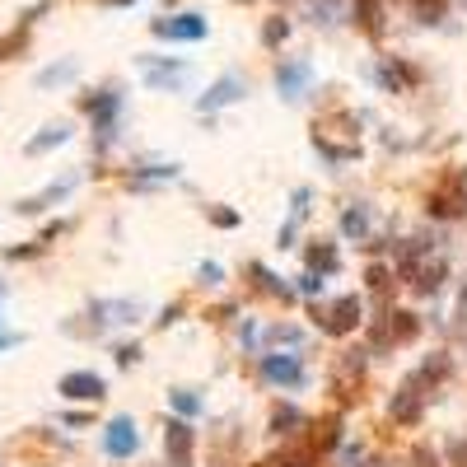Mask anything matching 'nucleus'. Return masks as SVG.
<instances>
[{
	"instance_id": "nucleus-10",
	"label": "nucleus",
	"mask_w": 467,
	"mask_h": 467,
	"mask_svg": "<svg viewBox=\"0 0 467 467\" xmlns=\"http://www.w3.org/2000/svg\"><path fill=\"white\" fill-rule=\"evenodd\" d=\"M66 135H70V131H66V126H47V135H38V141H33V145H29V150H33V154H38V150H47V145H61V141H66Z\"/></svg>"
},
{
	"instance_id": "nucleus-12",
	"label": "nucleus",
	"mask_w": 467,
	"mask_h": 467,
	"mask_svg": "<svg viewBox=\"0 0 467 467\" xmlns=\"http://www.w3.org/2000/svg\"><path fill=\"white\" fill-rule=\"evenodd\" d=\"M262 38H266V42H281V38H285V19H271Z\"/></svg>"
},
{
	"instance_id": "nucleus-13",
	"label": "nucleus",
	"mask_w": 467,
	"mask_h": 467,
	"mask_svg": "<svg viewBox=\"0 0 467 467\" xmlns=\"http://www.w3.org/2000/svg\"><path fill=\"white\" fill-rule=\"evenodd\" d=\"M458 462L467 467V439H462V444H458Z\"/></svg>"
},
{
	"instance_id": "nucleus-7",
	"label": "nucleus",
	"mask_w": 467,
	"mask_h": 467,
	"mask_svg": "<svg viewBox=\"0 0 467 467\" xmlns=\"http://www.w3.org/2000/svg\"><path fill=\"white\" fill-rule=\"evenodd\" d=\"M169 453H173L178 467H187V453H191V434H187V425H173V430H169Z\"/></svg>"
},
{
	"instance_id": "nucleus-6",
	"label": "nucleus",
	"mask_w": 467,
	"mask_h": 467,
	"mask_svg": "<svg viewBox=\"0 0 467 467\" xmlns=\"http://www.w3.org/2000/svg\"><path fill=\"white\" fill-rule=\"evenodd\" d=\"M266 378H276V383H299L304 374H299L294 360H281V355H266Z\"/></svg>"
},
{
	"instance_id": "nucleus-8",
	"label": "nucleus",
	"mask_w": 467,
	"mask_h": 467,
	"mask_svg": "<svg viewBox=\"0 0 467 467\" xmlns=\"http://www.w3.org/2000/svg\"><path fill=\"white\" fill-rule=\"evenodd\" d=\"M238 98V79H219V85L201 98V107H219V103H234Z\"/></svg>"
},
{
	"instance_id": "nucleus-5",
	"label": "nucleus",
	"mask_w": 467,
	"mask_h": 467,
	"mask_svg": "<svg viewBox=\"0 0 467 467\" xmlns=\"http://www.w3.org/2000/svg\"><path fill=\"white\" fill-rule=\"evenodd\" d=\"M281 89H285V98H299V94H304V85H309V66L304 61H299V66H281Z\"/></svg>"
},
{
	"instance_id": "nucleus-3",
	"label": "nucleus",
	"mask_w": 467,
	"mask_h": 467,
	"mask_svg": "<svg viewBox=\"0 0 467 467\" xmlns=\"http://www.w3.org/2000/svg\"><path fill=\"white\" fill-rule=\"evenodd\" d=\"M61 393L75 397V402H85V397H103V378L98 374H66L61 378Z\"/></svg>"
},
{
	"instance_id": "nucleus-1",
	"label": "nucleus",
	"mask_w": 467,
	"mask_h": 467,
	"mask_svg": "<svg viewBox=\"0 0 467 467\" xmlns=\"http://www.w3.org/2000/svg\"><path fill=\"white\" fill-rule=\"evenodd\" d=\"M135 444H141V434H135V425H131L126 416H117L113 425H107V434H103V449L113 453V458H126V453H135Z\"/></svg>"
},
{
	"instance_id": "nucleus-4",
	"label": "nucleus",
	"mask_w": 467,
	"mask_h": 467,
	"mask_svg": "<svg viewBox=\"0 0 467 467\" xmlns=\"http://www.w3.org/2000/svg\"><path fill=\"white\" fill-rule=\"evenodd\" d=\"M360 322V299H341V304L332 309V318H327V332H350V327Z\"/></svg>"
},
{
	"instance_id": "nucleus-9",
	"label": "nucleus",
	"mask_w": 467,
	"mask_h": 467,
	"mask_svg": "<svg viewBox=\"0 0 467 467\" xmlns=\"http://www.w3.org/2000/svg\"><path fill=\"white\" fill-rule=\"evenodd\" d=\"M360 19L369 33H383V19H378V0H360Z\"/></svg>"
},
{
	"instance_id": "nucleus-11",
	"label": "nucleus",
	"mask_w": 467,
	"mask_h": 467,
	"mask_svg": "<svg viewBox=\"0 0 467 467\" xmlns=\"http://www.w3.org/2000/svg\"><path fill=\"white\" fill-rule=\"evenodd\" d=\"M439 10H444V0H416V19H439Z\"/></svg>"
},
{
	"instance_id": "nucleus-2",
	"label": "nucleus",
	"mask_w": 467,
	"mask_h": 467,
	"mask_svg": "<svg viewBox=\"0 0 467 467\" xmlns=\"http://www.w3.org/2000/svg\"><path fill=\"white\" fill-rule=\"evenodd\" d=\"M154 33L159 38H201L206 33V23L197 14H182V19H159L154 23Z\"/></svg>"
}]
</instances>
